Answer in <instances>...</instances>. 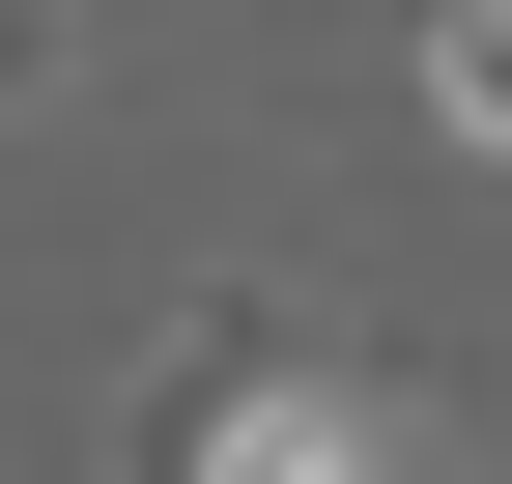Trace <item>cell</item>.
Returning <instances> with one entry per match:
<instances>
[{
	"label": "cell",
	"mask_w": 512,
	"mask_h": 484,
	"mask_svg": "<svg viewBox=\"0 0 512 484\" xmlns=\"http://www.w3.org/2000/svg\"><path fill=\"white\" fill-rule=\"evenodd\" d=\"M57 57H86V0H0V114H29V86H57Z\"/></svg>",
	"instance_id": "cell-3"
},
{
	"label": "cell",
	"mask_w": 512,
	"mask_h": 484,
	"mask_svg": "<svg viewBox=\"0 0 512 484\" xmlns=\"http://www.w3.org/2000/svg\"><path fill=\"white\" fill-rule=\"evenodd\" d=\"M427 143L512 200V0H427Z\"/></svg>",
	"instance_id": "cell-2"
},
{
	"label": "cell",
	"mask_w": 512,
	"mask_h": 484,
	"mask_svg": "<svg viewBox=\"0 0 512 484\" xmlns=\"http://www.w3.org/2000/svg\"><path fill=\"white\" fill-rule=\"evenodd\" d=\"M143 484H427V428L313 285H200L143 342Z\"/></svg>",
	"instance_id": "cell-1"
}]
</instances>
